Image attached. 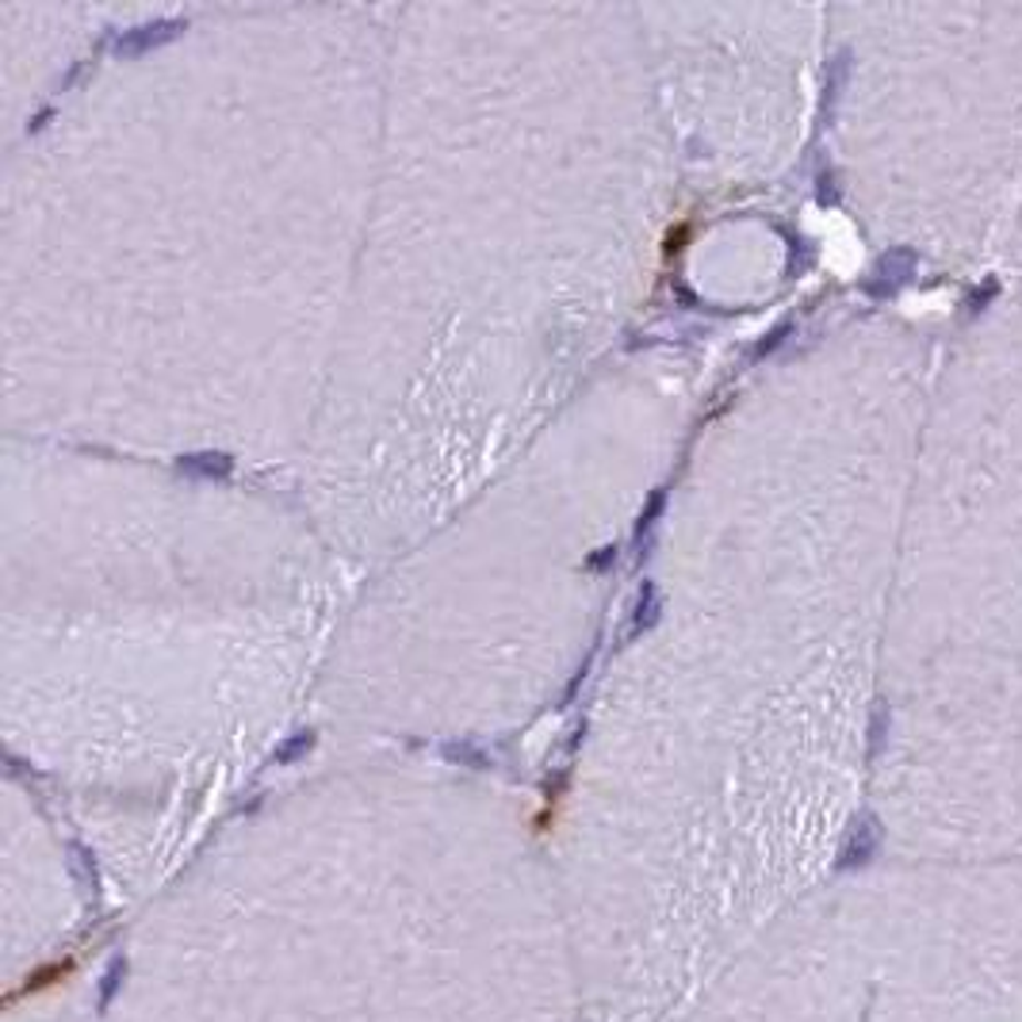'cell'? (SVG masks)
Instances as JSON below:
<instances>
[{"instance_id": "cell-1", "label": "cell", "mask_w": 1022, "mask_h": 1022, "mask_svg": "<svg viewBox=\"0 0 1022 1022\" xmlns=\"http://www.w3.org/2000/svg\"><path fill=\"white\" fill-rule=\"evenodd\" d=\"M123 981H126V958H123V953H115L112 965H108L104 977H100V995H96V1011H100V1015L112 1008V1000L120 995Z\"/></svg>"}]
</instances>
